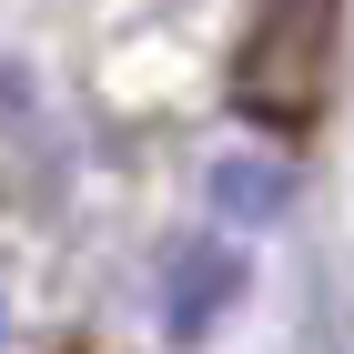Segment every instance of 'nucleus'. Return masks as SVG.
<instances>
[{
    "mask_svg": "<svg viewBox=\"0 0 354 354\" xmlns=\"http://www.w3.org/2000/svg\"><path fill=\"white\" fill-rule=\"evenodd\" d=\"M324 71H334V0H263L233 51V111L294 142L324 111Z\"/></svg>",
    "mask_w": 354,
    "mask_h": 354,
    "instance_id": "1",
    "label": "nucleus"
},
{
    "mask_svg": "<svg viewBox=\"0 0 354 354\" xmlns=\"http://www.w3.org/2000/svg\"><path fill=\"white\" fill-rule=\"evenodd\" d=\"M243 304V243L233 233H192V243L162 253V334L172 344H203Z\"/></svg>",
    "mask_w": 354,
    "mask_h": 354,
    "instance_id": "2",
    "label": "nucleus"
},
{
    "mask_svg": "<svg viewBox=\"0 0 354 354\" xmlns=\"http://www.w3.org/2000/svg\"><path fill=\"white\" fill-rule=\"evenodd\" d=\"M203 192H213V213L233 223V233H263V223H283V203H294V172L273 162V152H223Z\"/></svg>",
    "mask_w": 354,
    "mask_h": 354,
    "instance_id": "3",
    "label": "nucleus"
},
{
    "mask_svg": "<svg viewBox=\"0 0 354 354\" xmlns=\"http://www.w3.org/2000/svg\"><path fill=\"white\" fill-rule=\"evenodd\" d=\"M21 122H30V71L0 61V132H21Z\"/></svg>",
    "mask_w": 354,
    "mask_h": 354,
    "instance_id": "4",
    "label": "nucleus"
},
{
    "mask_svg": "<svg viewBox=\"0 0 354 354\" xmlns=\"http://www.w3.org/2000/svg\"><path fill=\"white\" fill-rule=\"evenodd\" d=\"M71 354H111V344H71Z\"/></svg>",
    "mask_w": 354,
    "mask_h": 354,
    "instance_id": "5",
    "label": "nucleus"
}]
</instances>
